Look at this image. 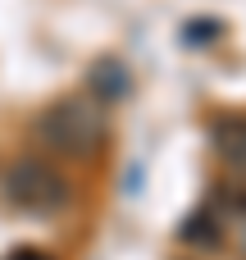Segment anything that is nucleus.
I'll list each match as a JSON object with an SVG mask.
<instances>
[{
  "label": "nucleus",
  "instance_id": "1",
  "mask_svg": "<svg viewBox=\"0 0 246 260\" xmlns=\"http://www.w3.org/2000/svg\"><path fill=\"white\" fill-rule=\"evenodd\" d=\"M37 133L59 155H96L105 142V114H100V105H91L82 96H64L41 114Z\"/></svg>",
  "mask_w": 246,
  "mask_h": 260
},
{
  "label": "nucleus",
  "instance_id": "2",
  "mask_svg": "<svg viewBox=\"0 0 246 260\" xmlns=\"http://www.w3.org/2000/svg\"><path fill=\"white\" fill-rule=\"evenodd\" d=\"M5 197L18 206V210H32V215H55L59 206H68V178L46 165V160H14L5 169Z\"/></svg>",
  "mask_w": 246,
  "mask_h": 260
},
{
  "label": "nucleus",
  "instance_id": "3",
  "mask_svg": "<svg viewBox=\"0 0 246 260\" xmlns=\"http://www.w3.org/2000/svg\"><path fill=\"white\" fill-rule=\"evenodd\" d=\"M87 87H91L100 101H123V96L132 91V73H128V64H123V59L105 55V59H96V64H91Z\"/></svg>",
  "mask_w": 246,
  "mask_h": 260
},
{
  "label": "nucleus",
  "instance_id": "4",
  "mask_svg": "<svg viewBox=\"0 0 246 260\" xmlns=\"http://www.w3.org/2000/svg\"><path fill=\"white\" fill-rule=\"evenodd\" d=\"M210 142L224 155V165H233L237 174H246V119H219L210 128Z\"/></svg>",
  "mask_w": 246,
  "mask_h": 260
},
{
  "label": "nucleus",
  "instance_id": "5",
  "mask_svg": "<svg viewBox=\"0 0 246 260\" xmlns=\"http://www.w3.org/2000/svg\"><path fill=\"white\" fill-rule=\"evenodd\" d=\"M178 238H183V242H192V247H219V242H224V224H215V215H210V210H201V215L183 219Z\"/></svg>",
  "mask_w": 246,
  "mask_h": 260
},
{
  "label": "nucleus",
  "instance_id": "6",
  "mask_svg": "<svg viewBox=\"0 0 246 260\" xmlns=\"http://www.w3.org/2000/svg\"><path fill=\"white\" fill-rule=\"evenodd\" d=\"M219 32H224V27H219L215 18H196V23L183 27V41H187V46H210V37H219Z\"/></svg>",
  "mask_w": 246,
  "mask_h": 260
},
{
  "label": "nucleus",
  "instance_id": "7",
  "mask_svg": "<svg viewBox=\"0 0 246 260\" xmlns=\"http://www.w3.org/2000/svg\"><path fill=\"white\" fill-rule=\"evenodd\" d=\"M9 260H50V256H46V251H32V247H23V251H14Z\"/></svg>",
  "mask_w": 246,
  "mask_h": 260
}]
</instances>
